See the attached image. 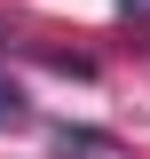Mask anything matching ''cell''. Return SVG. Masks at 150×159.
Instances as JSON below:
<instances>
[{
  "instance_id": "7a4b0ae2",
  "label": "cell",
  "mask_w": 150,
  "mask_h": 159,
  "mask_svg": "<svg viewBox=\"0 0 150 159\" xmlns=\"http://www.w3.org/2000/svg\"><path fill=\"white\" fill-rule=\"evenodd\" d=\"M0 127H32V103H24V88H8V80H0Z\"/></svg>"
},
{
  "instance_id": "3957f363",
  "label": "cell",
  "mask_w": 150,
  "mask_h": 159,
  "mask_svg": "<svg viewBox=\"0 0 150 159\" xmlns=\"http://www.w3.org/2000/svg\"><path fill=\"white\" fill-rule=\"evenodd\" d=\"M119 16H127V24H150V0H119Z\"/></svg>"
},
{
  "instance_id": "6da1fadb",
  "label": "cell",
  "mask_w": 150,
  "mask_h": 159,
  "mask_svg": "<svg viewBox=\"0 0 150 159\" xmlns=\"http://www.w3.org/2000/svg\"><path fill=\"white\" fill-rule=\"evenodd\" d=\"M48 143H56V159H103L111 151V135H95V127H56Z\"/></svg>"
}]
</instances>
